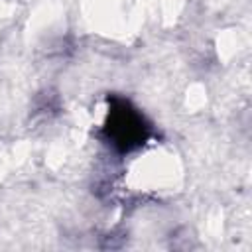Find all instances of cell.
Here are the masks:
<instances>
[{"label":"cell","instance_id":"obj_1","mask_svg":"<svg viewBox=\"0 0 252 252\" xmlns=\"http://www.w3.org/2000/svg\"><path fill=\"white\" fill-rule=\"evenodd\" d=\"M108 128H110V134L114 138V144H120L124 150H130L134 144H138L144 138L142 118L126 106L112 110V118H110Z\"/></svg>","mask_w":252,"mask_h":252}]
</instances>
